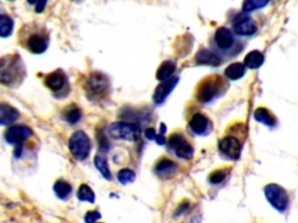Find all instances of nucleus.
I'll return each instance as SVG.
<instances>
[{"label": "nucleus", "mask_w": 298, "mask_h": 223, "mask_svg": "<svg viewBox=\"0 0 298 223\" xmlns=\"http://www.w3.org/2000/svg\"><path fill=\"white\" fill-rule=\"evenodd\" d=\"M18 42L27 51L40 55L47 50L50 34L47 27L38 22H28L18 33Z\"/></svg>", "instance_id": "obj_1"}, {"label": "nucleus", "mask_w": 298, "mask_h": 223, "mask_svg": "<svg viewBox=\"0 0 298 223\" xmlns=\"http://www.w3.org/2000/svg\"><path fill=\"white\" fill-rule=\"evenodd\" d=\"M27 76L25 62L18 53L0 57V84L9 88L22 85Z\"/></svg>", "instance_id": "obj_2"}, {"label": "nucleus", "mask_w": 298, "mask_h": 223, "mask_svg": "<svg viewBox=\"0 0 298 223\" xmlns=\"http://www.w3.org/2000/svg\"><path fill=\"white\" fill-rule=\"evenodd\" d=\"M84 90L89 99L92 101H100L110 93V79L102 72H92L84 84Z\"/></svg>", "instance_id": "obj_3"}, {"label": "nucleus", "mask_w": 298, "mask_h": 223, "mask_svg": "<svg viewBox=\"0 0 298 223\" xmlns=\"http://www.w3.org/2000/svg\"><path fill=\"white\" fill-rule=\"evenodd\" d=\"M4 136L10 144L15 145L14 156L17 158H21L24 155L25 143L33 136V130L27 126L14 125L6 130Z\"/></svg>", "instance_id": "obj_4"}, {"label": "nucleus", "mask_w": 298, "mask_h": 223, "mask_svg": "<svg viewBox=\"0 0 298 223\" xmlns=\"http://www.w3.org/2000/svg\"><path fill=\"white\" fill-rule=\"evenodd\" d=\"M45 84L56 98H65L70 92V84H69L68 76L60 69L46 76Z\"/></svg>", "instance_id": "obj_5"}, {"label": "nucleus", "mask_w": 298, "mask_h": 223, "mask_svg": "<svg viewBox=\"0 0 298 223\" xmlns=\"http://www.w3.org/2000/svg\"><path fill=\"white\" fill-rule=\"evenodd\" d=\"M69 150L77 160H85L91 152L90 137L83 130H77L69 141Z\"/></svg>", "instance_id": "obj_6"}, {"label": "nucleus", "mask_w": 298, "mask_h": 223, "mask_svg": "<svg viewBox=\"0 0 298 223\" xmlns=\"http://www.w3.org/2000/svg\"><path fill=\"white\" fill-rule=\"evenodd\" d=\"M111 137L122 141H138L140 137V129L132 122H114L108 127Z\"/></svg>", "instance_id": "obj_7"}, {"label": "nucleus", "mask_w": 298, "mask_h": 223, "mask_svg": "<svg viewBox=\"0 0 298 223\" xmlns=\"http://www.w3.org/2000/svg\"><path fill=\"white\" fill-rule=\"evenodd\" d=\"M265 195L268 202L278 211H284L289 205V195L283 187L277 184H269L265 188Z\"/></svg>", "instance_id": "obj_8"}, {"label": "nucleus", "mask_w": 298, "mask_h": 223, "mask_svg": "<svg viewBox=\"0 0 298 223\" xmlns=\"http://www.w3.org/2000/svg\"><path fill=\"white\" fill-rule=\"evenodd\" d=\"M168 148L175 152V155L183 159H191L193 156V148L187 138L181 134H173L167 142Z\"/></svg>", "instance_id": "obj_9"}, {"label": "nucleus", "mask_w": 298, "mask_h": 223, "mask_svg": "<svg viewBox=\"0 0 298 223\" xmlns=\"http://www.w3.org/2000/svg\"><path fill=\"white\" fill-rule=\"evenodd\" d=\"M220 83L218 78H208L199 86L197 92V99L200 102H208L215 98V95L219 92Z\"/></svg>", "instance_id": "obj_10"}, {"label": "nucleus", "mask_w": 298, "mask_h": 223, "mask_svg": "<svg viewBox=\"0 0 298 223\" xmlns=\"http://www.w3.org/2000/svg\"><path fill=\"white\" fill-rule=\"evenodd\" d=\"M219 150L224 155L230 157L232 159L238 158L241 151V144L238 138L233 136H226L219 141Z\"/></svg>", "instance_id": "obj_11"}, {"label": "nucleus", "mask_w": 298, "mask_h": 223, "mask_svg": "<svg viewBox=\"0 0 298 223\" xmlns=\"http://www.w3.org/2000/svg\"><path fill=\"white\" fill-rule=\"evenodd\" d=\"M179 83V77H172L164 82H162L160 85L155 88V92H154L153 100L156 105H161L162 102H164V100L167 99L168 95L170 94L175 86Z\"/></svg>", "instance_id": "obj_12"}, {"label": "nucleus", "mask_w": 298, "mask_h": 223, "mask_svg": "<svg viewBox=\"0 0 298 223\" xmlns=\"http://www.w3.org/2000/svg\"><path fill=\"white\" fill-rule=\"evenodd\" d=\"M19 118H20V113L17 108L7 102H0V125H12Z\"/></svg>", "instance_id": "obj_13"}, {"label": "nucleus", "mask_w": 298, "mask_h": 223, "mask_svg": "<svg viewBox=\"0 0 298 223\" xmlns=\"http://www.w3.org/2000/svg\"><path fill=\"white\" fill-rule=\"evenodd\" d=\"M233 29L238 35H251L257 32V25L250 18L242 17L234 21Z\"/></svg>", "instance_id": "obj_14"}, {"label": "nucleus", "mask_w": 298, "mask_h": 223, "mask_svg": "<svg viewBox=\"0 0 298 223\" xmlns=\"http://www.w3.org/2000/svg\"><path fill=\"white\" fill-rule=\"evenodd\" d=\"M215 40H216V43L218 44V47L222 49L231 48L234 42L232 32L228 28H226V27H220V28L217 29Z\"/></svg>", "instance_id": "obj_15"}, {"label": "nucleus", "mask_w": 298, "mask_h": 223, "mask_svg": "<svg viewBox=\"0 0 298 223\" xmlns=\"http://www.w3.org/2000/svg\"><path fill=\"white\" fill-rule=\"evenodd\" d=\"M196 63L200 65H211V67H218L220 64V59L210 50L202 49L197 52L196 55Z\"/></svg>", "instance_id": "obj_16"}, {"label": "nucleus", "mask_w": 298, "mask_h": 223, "mask_svg": "<svg viewBox=\"0 0 298 223\" xmlns=\"http://www.w3.org/2000/svg\"><path fill=\"white\" fill-rule=\"evenodd\" d=\"M14 21L11 15L0 10V37H9L13 33Z\"/></svg>", "instance_id": "obj_17"}, {"label": "nucleus", "mask_w": 298, "mask_h": 223, "mask_svg": "<svg viewBox=\"0 0 298 223\" xmlns=\"http://www.w3.org/2000/svg\"><path fill=\"white\" fill-rule=\"evenodd\" d=\"M176 71V64L173 61H165V62L160 65V68L157 69L156 72V78L160 82H164L169 78H172V76L175 74Z\"/></svg>", "instance_id": "obj_18"}, {"label": "nucleus", "mask_w": 298, "mask_h": 223, "mask_svg": "<svg viewBox=\"0 0 298 223\" xmlns=\"http://www.w3.org/2000/svg\"><path fill=\"white\" fill-rule=\"evenodd\" d=\"M208 120L205 115L200 113H196L190 120V128L193 133L203 134L207 129Z\"/></svg>", "instance_id": "obj_19"}, {"label": "nucleus", "mask_w": 298, "mask_h": 223, "mask_svg": "<svg viewBox=\"0 0 298 223\" xmlns=\"http://www.w3.org/2000/svg\"><path fill=\"white\" fill-rule=\"evenodd\" d=\"M263 61H265V56H263V53L261 51H259V50H253V51L247 53L243 64H245V67L247 68L258 69L263 64Z\"/></svg>", "instance_id": "obj_20"}, {"label": "nucleus", "mask_w": 298, "mask_h": 223, "mask_svg": "<svg viewBox=\"0 0 298 223\" xmlns=\"http://www.w3.org/2000/svg\"><path fill=\"white\" fill-rule=\"evenodd\" d=\"M246 72V67L242 63H232L225 70V76L231 80H237L243 77Z\"/></svg>", "instance_id": "obj_21"}, {"label": "nucleus", "mask_w": 298, "mask_h": 223, "mask_svg": "<svg viewBox=\"0 0 298 223\" xmlns=\"http://www.w3.org/2000/svg\"><path fill=\"white\" fill-rule=\"evenodd\" d=\"M64 120L70 125H76L82 119V110L76 105H70L63 110Z\"/></svg>", "instance_id": "obj_22"}, {"label": "nucleus", "mask_w": 298, "mask_h": 223, "mask_svg": "<svg viewBox=\"0 0 298 223\" xmlns=\"http://www.w3.org/2000/svg\"><path fill=\"white\" fill-rule=\"evenodd\" d=\"M54 191H55V193L57 197L62 200H65L70 197L71 194V185L69 184L68 182H65L63 179H60L57 180L55 183V185H54Z\"/></svg>", "instance_id": "obj_23"}, {"label": "nucleus", "mask_w": 298, "mask_h": 223, "mask_svg": "<svg viewBox=\"0 0 298 223\" xmlns=\"http://www.w3.org/2000/svg\"><path fill=\"white\" fill-rule=\"evenodd\" d=\"M254 118L257 121L267 126H274L276 124V119H275L274 115L266 108H258L254 113Z\"/></svg>", "instance_id": "obj_24"}, {"label": "nucleus", "mask_w": 298, "mask_h": 223, "mask_svg": "<svg viewBox=\"0 0 298 223\" xmlns=\"http://www.w3.org/2000/svg\"><path fill=\"white\" fill-rule=\"evenodd\" d=\"M175 169H176V164L168 158L160 159L155 165V172L160 176L170 174V172H173Z\"/></svg>", "instance_id": "obj_25"}, {"label": "nucleus", "mask_w": 298, "mask_h": 223, "mask_svg": "<svg viewBox=\"0 0 298 223\" xmlns=\"http://www.w3.org/2000/svg\"><path fill=\"white\" fill-rule=\"evenodd\" d=\"M95 164H96L97 169H98V170L100 171V174L104 176V178L107 179V180L112 179L110 169H108L107 159L105 158V157L102 156V155H97L96 158H95Z\"/></svg>", "instance_id": "obj_26"}, {"label": "nucleus", "mask_w": 298, "mask_h": 223, "mask_svg": "<svg viewBox=\"0 0 298 223\" xmlns=\"http://www.w3.org/2000/svg\"><path fill=\"white\" fill-rule=\"evenodd\" d=\"M77 198H78L80 201H88V202L94 203L96 195L90 187L83 184V185H80L78 188V192H77Z\"/></svg>", "instance_id": "obj_27"}, {"label": "nucleus", "mask_w": 298, "mask_h": 223, "mask_svg": "<svg viewBox=\"0 0 298 223\" xmlns=\"http://www.w3.org/2000/svg\"><path fill=\"white\" fill-rule=\"evenodd\" d=\"M269 2L270 0H245V3H243V11L245 12H251V11L262 9Z\"/></svg>", "instance_id": "obj_28"}, {"label": "nucleus", "mask_w": 298, "mask_h": 223, "mask_svg": "<svg viewBox=\"0 0 298 223\" xmlns=\"http://www.w3.org/2000/svg\"><path fill=\"white\" fill-rule=\"evenodd\" d=\"M118 180L122 185H127V184L133 183L135 180V172L130 169H122L118 172Z\"/></svg>", "instance_id": "obj_29"}, {"label": "nucleus", "mask_w": 298, "mask_h": 223, "mask_svg": "<svg viewBox=\"0 0 298 223\" xmlns=\"http://www.w3.org/2000/svg\"><path fill=\"white\" fill-rule=\"evenodd\" d=\"M225 177H226V172L225 171H224V170H217L215 172H212V174L210 175V177H208V180H210L211 184L216 185V184H220L222 182H224Z\"/></svg>", "instance_id": "obj_30"}, {"label": "nucleus", "mask_w": 298, "mask_h": 223, "mask_svg": "<svg viewBox=\"0 0 298 223\" xmlns=\"http://www.w3.org/2000/svg\"><path fill=\"white\" fill-rule=\"evenodd\" d=\"M47 2L48 0H27V3H28L29 5L34 6L36 13L44 12L45 9H46V5H47Z\"/></svg>", "instance_id": "obj_31"}, {"label": "nucleus", "mask_w": 298, "mask_h": 223, "mask_svg": "<svg viewBox=\"0 0 298 223\" xmlns=\"http://www.w3.org/2000/svg\"><path fill=\"white\" fill-rule=\"evenodd\" d=\"M100 216H102V215H100L99 211L90 210V211H88L87 215H85V222H87V223H96L97 221L99 220Z\"/></svg>", "instance_id": "obj_32"}, {"label": "nucleus", "mask_w": 298, "mask_h": 223, "mask_svg": "<svg viewBox=\"0 0 298 223\" xmlns=\"http://www.w3.org/2000/svg\"><path fill=\"white\" fill-rule=\"evenodd\" d=\"M146 137L148 138V140H155L156 141L158 135H156L155 130H154L153 128H148L146 130Z\"/></svg>", "instance_id": "obj_33"}, {"label": "nucleus", "mask_w": 298, "mask_h": 223, "mask_svg": "<svg viewBox=\"0 0 298 223\" xmlns=\"http://www.w3.org/2000/svg\"><path fill=\"white\" fill-rule=\"evenodd\" d=\"M75 2H83V0H75Z\"/></svg>", "instance_id": "obj_34"}, {"label": "nucleus", "mask_w": 298, "mask_h": 223, "mask_svg": "<svg viewBox=\"0 0 298 223\" xmlns=\"http://www.w3.org/2000/svg\"><path fill=\"white\" fill-rule=\"evenodd\" d=\"M10 2H12V0H10Z\"/></svg>", "instance_id": "obj_35"}]
</instances>
